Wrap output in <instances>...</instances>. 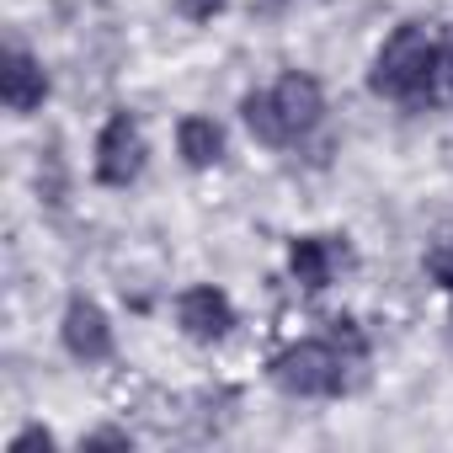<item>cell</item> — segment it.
Returning <instances> with one entry per match:
<instances>
[{
    "label": "cell",
    "mask_w": 453,
    "mask_h": 453,
    "mask_svg": "<svg viewBox=\"0 0 453 453\" xmlns=\"http://www.w3.org/2000/svg\"><path fill=\"white\" fill-rule=\"evenodd\" d=\"M437 75H442V49L426 38L421 22H405V27H395V33L384 38L368 86H373L379 96H389V102L421 107V102H432Z\"/></svg>",
    "instance_id": "1"
},
{
    "label": "cell",
    "mask_w": 453,
    "mask_h": 453,
    "mask_svg": "<svg viewBox=\"0 0 453 453\" xmlns=\"http://www.w3.org/2000/svg\"><path fill=\"white\" fill-rule=\"evenodd\" d=\"M352 363H363V357H352V352L336 347V342H299V347H288V352L273 357V384H278L283 395H299V400L342 395Z\"/></svg>",
    "instance_id": "2"
},
{
    "label": "cell",
    "mask_w": 453,
    "mask_h": 453,
    "mask_svg": "<svg viewBox=\"0 0 453 453\" xmlns=\"http://www.w3.org/2000/svg\"><path fill=\"white\" fill-rule=\"evenodd\" d=\"M144 171V134L134 112H112L96 134V181L102 187H128Z\"/></svg>",
    "instance_id": "3"
},
{
    "label": "cell",
    "mask_w": 453,
    "mask_h": 453,
    "mask_svg": "<svg viewBox=\"0 0 453 453\" xmlns=\"http://www.w3.org/2000/svg\"><path fill=\"white\" fill-rule=\"evenodd\" d=\"M176 326L192 342H219V336H230V326H235V304H230V294H224V288L197 283V288H187L176 299Z\"/></svg>",
    "instance_id": "4"
},
{
    "label": "cell",
    "mask_w": 453,
    "mask_h": 453,
    "mask_svg": "<svg viewBox=\"0 0 453 453\" xmlns=\"http://www.w3.org/2000/svg\"><path fill=\"white\" fill-rule=\"evenodd\" d=\"M273 102H278V118H283L288 144H299L304 134H315V128H320L326 96H320V86H315L310 75H283V81L273 86Z\"/></svg>",
    "instance_id": "5"
},
{
    "label": "cell",
    "mask_w": 453,
    "mask_h": 453,
    "mask_svg": "<svg viewBox=\"0 0 453 453\" xmlns=\"http://www.w3.org/2000/svg\"><path fill=\"white\" fill-rule=\"evenodd\" d=\"M347 262H352V251H347V241H336V235H299L294 251H288V273H294V283H304V288H326Z\"/></svg>",
    "instance_id": "6"
},
{
    "label": "cell",
    "mask_w": 453,
    "mask_h": 453,
    "mask_svg": "<svg viewBox=\"0 0 453 453\" xmlns=\"http://www.w3.org/2000/svg\"><path fill=\"white\" fill-rule=\"evenodd\" d=\"M65 347H70V357H81V363H107V357H112V326H107L102 304L70 299V310H65Z\"/></svg>",
    "instance_id": "7"
},
{
    "label": "cell",
    "mask_w": 453,
    "mask_h": 453,
    "mask_svg": "<svg viewBox=\"0 0 453 453\" xmlns=\"http://www.w3.org/2000/svg\"><path fill=\"white\" fill-rule=\"evenodd\" d=\"M0 96L12 112H38L49 96V75L27 49H6V70H0Z\"/></svg>",
    "instance_id": "8"
},
{
    "label": "cell",
    "mask_w": 453,
    "mask_h": 453,
    "mask_svg": "<svg viewBox=\"0 0 453 453\" xmlns=\"http://www.w3.org/2000/svg\"><path fill=\"white\" fill-rule=\"evenodd\" d=\"M176 150L192 171H208V165L224 160V128L213 118H181L176 123Z\"/></svg>",
    "instance_id": "9"
},
{
    "label": "cell",
    "mask_w": 453,
    "mask_h": 453,
    "mask_svg": "<svg viewBox=\"0 0 453 453\" xmlns=\"http://www.w3.org/2000/svg\"><path fill=\"white\" fill-rule=\"evenodd\" d=\"M241 118H246V128H251L262 144H288V134H283V118H278V102H273V91H251V96L241 102Z\"/></svg>",
    "instance_id": "10"
},
{
    "label": "cell",
    "mask_w": 453,
    "mask_h": 453,
    "mask_svg": "<svg viewBox=\"0 0 453 453\" xmlns=\"http://www.w3.org/2000/svg\"><path fill=\"white\" fill-rule=\"evenodd\" d=\"M426 273H432V278H437V283L453 294V241H437V246H432V257H426Z\"/></svg>",
    "instance_id": "11"
},
{
    "label": "cell",
    "mask_w": 453,
    "mask_h": 453,
    "mask_svg": "<svg viewBox=\"0 0 453 453\" xmlns=\"http://www.w3.org/2000/svg\"><path fill=\"white\" fill-rule=\"evenodd\" d=\"M176 12H181L187 22H213V17L224 12V0H176Z\"/></svg>",
    "instance_id": "12"
},
{
    "label": "cell",
    "mask_w": 453,
    "mask_h": 453,
    "mask_svg": "<svg viewBox=\"0 0 453 453\" xmlns=\"http://www.w3.org/2000/svg\"><path fill=\"white\" fill-rule=\"evenodd\" d=\"M22 448H54V432L27 426V432H17V437H12V453H22Z\"/></svg>",
    "instance_id": "13"
},
{
    "label": "cell",
    "mask_w": 453,
    "mask_h": 453,
    "mask_svg": "<svg viewBox=\"0 0 453 453\" xmlns=\"http://www.w3.org/2000/svg\"><path fill=\"white\" fill-rule=\"evenodd\" d=\"M86 448H134V437L107 426V432H91V437H86Z\"/></svg>",
    "instance_id": "14"
},
{
    "label": "cell",
    "mask_w": 453,
    "mask_h": 453,
    "mask_svg": "<svg viewBox=\"0 0 453 453\" xmlns=\"http://www.w3.org/2000/svg\"><path fill=\"white\" fill-rule=\"evenodd\" d=\"M442 81H448V91H453V27L442 33Z\"/></svg>",
    "instance_id": "15"
}]
</instances>
